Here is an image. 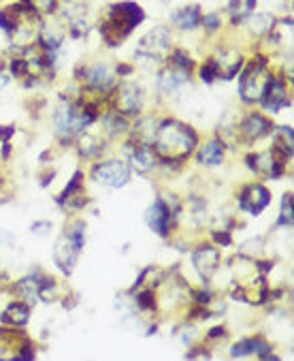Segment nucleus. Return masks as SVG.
<instances>
[{
  "mask_svg": "<svg viewBox=\"0 0 294 361\" xmlns=\"http://www.w3.org/2000/svg\"><path fill=\"white\" fill-rule=\"evenodd\" d=\"M158 124H160V120H158L156 116H145V118H141V120L134 124V128H130L132 139H134V141H141V143H152Z\"/></svg>",
  "mask_w": 294,
  "mask_h": 361,
  "instance_id": "nucleus-22",
  "label": "nucleus"
},
{
  "mask_svg": "<svg viewBox=\"0 0 294 361\" xmlns=\"http://www.w3.org/2000/svg\"><path fill=\"white\" fill-rule=\"evenodd\" d=\"M200 28H203L207 35H215V32H219V28H222V16H219L217 11L205 13V16L200 18Z\"/></svg>",
  "mask_w": 294,
  "mask_h": 361,
  "instance_id": "nucleus-32",
  "label": "nucleus"
},
{
  "mask_svg": "<svg viewBox=\"0 0 294 361\" xmlns=\"http://www.w3.org/2000/svg\"><path fill=\"white\" fill-rule=\"evenodd\" d=\"M143 22H145V11L141 9V5L132 3V0H124V3H115L105 11L98 30L109 47H117Z\"/></svg>",
  "mask_w": 294,
  "mask_h": 361,
  "instance_id": "nucleus-2",
  "label": "nucleus"
},
{
  "mask_svg": "<svg viewBox=\"0 0 294 361\" xmlns=\"http://www.w3.org/2000/svg\"><path fill=\"white\" fill-rule=\"evenodd\" d=\"M111 92H113V111H117L126 118L139 116V111L143 107V90L139 84L124 82V84L115 86Z\"/></svg>",
  "mask_w": 294,
  "mask_h": 361,
  "instance_id": "nucleus-7",
  "label": "nucleus"
},
{
  "mask_svg": "<svg viewBox=\"0 0 294 361\" xmlns=\"http://www.w3.org/2000/svg\"><path fill=\"white\" fill-rule=\"evenodd\" d=\"M15 135V128L13 126H0V139H3L5 143Z\"/></svg>",
  "mask_w": 294,
  "mask_h": 361,
  "instance_id": "nucleus-38",
  "label": "nucleus"
},
{
  "mask_svg": "<svg viewBox=\"0 0 294 361\" xmlns=\"http://www.w3.org/2000/svg\"><path fill=\"white\" fill-rule=\"evenodd\" d=\"M226 336H229V334H226V329H224V327H213V329L207 334V338H209V340H217V338H219V340H224Z\"/></svg>",
  "mask_w": 294,
  "mask_h": 361,
  "instance_id": "nucleus-37",
  "label": "nucleus"
},
{
  "mask_svg": "<svg viewBox=\"0 0 294 361\" xmlns=\"http://www.w3.org/2000/svg\"><path fill=\"white\" fill-rule=\"evenodd\" d=\"M60 205L68 207V209H82L88 199H86V190H84V171H75L72 180L66 184V188L60 195Z\"/></svg>",
  "mask_w": 294,
  "mask_h": 361,
  "instance_id": "nucleus-15",
  "label": "nucleus"
},
{
  "mask_svg": "<svg viewBox=\"0 0 294 361\" xmlns=\"http://www.w3.org/2000/svg\"><path fill=\"white\" fill-rule=\"evenodd\" d=\"M117 73L107 62H92L77 68V80L94 92H111L117 84Z\"/></svg>",
  "mask_w": 294,
  "mask_h": 361,
  "instance_id": "nucleus-6",
  "label": "nucleus"
},
{
  "mask_svg": "<svg viewBox=\"0 0 294 361\" xmlns=\"http://www.w3.org/2000/svg\"><path fill=\"white\" fill-rule=\"evenodd\" d=\"M198 146L196 130L175 118L162 120L154 135V152L162 165H179L184 163Z\"/></svg>",
  "mask_w": 294,
  "mask_h": 361,
  "instance_id": "nucleus-1",
  "label": "nucleus"
},
{
  "mask_svg": "<svg viewBox=\"0 0 294 361\" xmlns=\"http://www.w3.org/2000/svg\"><path fill=\"white\" fill-rule=\"evenodd\" d=\"M277 227H292V195L286 192L281 199V209H279V219Z\"/></svg>",
  "mask_w": 294,
  "mask_h": 361,
  "instance_id": "nucleus-33",
  "label": "nucleus"
},
{
  "mask_svg": "<svg viewBox=\"0 0 294 361\" xmlns=\"http://www.w3.org/2000/svg\"><path fill=\"white\" fill-rule=\"evenodd\" d=\"M269 203H271V192L262 184H248L239 192V209L250 216H258L262 209L269 207Z\"/></svg>",
  "mask_w": 294,
  "mask_h": 361,
  "instance_id": "nucleus-11",
  "label": "nucleus"
},
{
  "mask_svg": "<svg viewBox=\"0 0 294 361\" xmlns=\"http://www.w3.org/2000/svg\"><path fill=\"white\" fill-rule=\"evenodd\" d=\"M271 350H273V346H271L264 338L256 336V338H245V340L237 342V344L233 346L231 355H233V357H250V355H256V357L269 359V357H273Z\"/></svg>",
  "mask_w": 294,
  "mask_h": 361,
  "instance_id": "nucleus-18",
  "label": "nucleus"
},
{
  "mask_svg": "<svg viewBox=\"0 0 294 361\" xmlns=\"http://www.w3.org/2000/svg\"><path fill=\"white\" fill-rule=\"evenodd\" d=\"M256 3L258 0H229V18H231V24L233 26H239L243 24L256 9Z\"/></svg>",
  "mask_w": 294,
  "mask_h": 361,
  "instance_id": "nucleus-24",
  "label": "nucleus"
},
{
  "mask_svg": "<svg viewBox=\"0 0 294 361\" xmlns=\"http://www.w3.org/2000/svg\"><path fill=\"white\" fill-rule=\"evenodd\" d=\"M213 240H215L219 246H229V244H231V233H229V231H219V233H213Z\"/></svg>",
  "mask_w": 294,
  "mask_h": 361,
  "instance_id": "nucleus-36",
  "label": "nucleus"
},
{
  "mask_svg": "<svg viewBox=\"0 0 294 361\" xmlns=\"http://www.w3.org/2000/svg\"><path fill=\"white\" fill-rule=\"evenodd\" d=\"M64 235L70 240L72 246H75V248L82 252V250H84V244H86V223H84V221H72V223L68 225V229H66Z\"/></svg>",
  "mask_w": 294,
  "mask_h": 361,
  "instance_id": "nucleus-29",
  "label": "nucleus"
},
{
  "mask_svg": "<svg viewBox=\"0 0 294 361\" xmlns=\"http://www.w3.org/2000/svg\"><path fill=\"white\" fill-rule=\"evenodd\" d=\"M222 161H224V141L219 137H213L205 143V146H200V150H198L200 165L217 167V165H222Z\"/></svg>",
  "mask_w": 294,
  "mask_h": 361,
  "instance_id": "nucleus-19",
  "label": "nucleus"
},
{
  "mask_svg": "<svg viewBox=\"0 0 294 361\" xmlns=\"http://www.w3.org/2000/svg\"><path fill=\"white\" fill-rule=\"evenodd\" d=\"M241 78H239V97L243 103H260L267 86L273 80L271 73V66L269 60L264 56H254L250 60V64H243V68L239 71Z\"/></svg>",
  "mask_w": 294,
  "mask_h": 361,
  "instance_id": "nucleus-3",
  "label": "nucleus"
},
{
  "mask_svg": "<svg viewBox=\"0 0 294 361\" xmlns=\"http://www.w3.org/2000/svg\"><path fill=\"white\" fill-rule=\"evenodd\" d=\"M105 130L109 137H122L126 133H130V120L117 111H111L107 118H105Z\"/></svg>",
  "mask_w": 294,
  "mask_h": 361,
  "instance_id": "nucleus-27",
  "label": "nucleus"
},
{
  "mask_svg": "<svg viewBox=\"0 0 294 361\" xmlns=\"http://www.w3.org/2000/svg\"><path fill=\"white\" fill-rule=\"evenodd\" d=\"M292 128L290 126H279L273 137V152H277L281 159L290 161L292 159Z\"/></svg>",
  "mask_w": 294,
  "mask_h": 361,
  "instance_id": "nucleus-25",
  "label": "nucleus"
},
{
  "mask_svg": "<svg viewBox=\"0 0 294 361\" xmlns=\"http://www.w3.org/2000/svg\"><path fill=\"white\" fill-rule=\"evenodd\" d=\"M130 171L124 161H101L92 167V180L109 188H122L130 182Z\"/></svg>",
  "mask_w": 294,
  "mask_h": 361,
  "instance_id": "nucleus-8",
  "label": "nucleus"
},
{
  "mask_svg": "<svg viewBox=\"0 0 294 361\" xmlns=\"http://www.w3.org/2000/svg\"><path fill=\"white\" fill-rule=\"evenodd\" d=\"M77 257H79V250L70 244V240L66 235H62L58 242H56V248H53V263L60 267V271H64L66 276L72 271L77 263Z\"/></svg>",
  "mask_w": 294,
  "mask_h": 361,
  "instance_id": "nucleus-17",
  "label": "nucleus"
},
{
  "mask_svg": "<svg viewBox=\"0 0 294 361\" xmlns=\"http://www.w3.org/2000/svg\"><path fill=\"white\" fill-rule=\"evenodd\" d=\"M275 16L273 13H252L243 24H248V28H250V32L254 35V37H269L271 35V30L275 28Z\"/></svg>",
  "mask_w": 294,
  "mask_h": 361,
  "instance_id": "nucleus-23",
  "label": "nucleus"
},
{
  "mask_svg": "<svg viewBox=\"0 0 294 361\" xmlns=\"http://www.w3.org/2000/svg\"><path fill=\"white\" fill-rule=\"evenodd\" d=\"M190 82V71L179 68V66H165L158 73V92L160 94H173L181 86Z\"/></svg>",
  "mask_w": 294,
  "mask_h": 361,
  "instance_id": "nucleus-16",
  "label": "nucleus"
},
{
  "mask_svg": "<svg viewBox=\"0 0 294 361\" xmlns=\"http://www.w3.org/2000/svg\"><path fill=\"white\" fill-rule=\"evenodd\" d=\"M126 152H128V167L134 169L136 173H152L158 167V154L150 143H141V141H130L126 143Z\"/></svg>",
  "mask_w": 294,
  "mask_h": 361,
  "instance_id": "nucleus-10",
  "label": "nucleus"
},
{
  "mask_svg": "<svg viewBox=\"0 0 294 361\" xmlns=\"http://www.w3.org/2000/svg\"><path fill=\"white\" fill-rule=\"evenodd\" d=\"M30 317V306L26 302H11L3 310V323L9 327H24Z\"/></svg>",
  "mask_w": 294,
  "mask_h": 361,
  "instance_id": "nucleus-21",
  "label": "nucleus"
},
{
  "mask_svg": "<svg viewBox=\"0 0 294 361\" xmlns=\"http://www.w3.org/2000/svg\"><path fill=\"white\" fill-rule=\"evenodd\" d=\"M271 130H273V122L262 114H248L237 126V135L243 141H258L267 137Z\"/></svg>",
  "mask_w": 294,
  "mask_h": 361,
  "instance_id": "nucleus-13",
  "label": "nucleus"
},
{
  "mask_svg": "<svg viewBox=\"0 0 294 361\" xmlns=\"http://www.w3.org/2000/svg\"><path fill=\"white\" fill-rule=\"evenodd\" d=\"M177 214H179L177 203H173L165 197H156L154 203L145 209V223L154 233L167 238L171 233V227L177 219Z\"/></svg>",
  "mask_w": 294,
  "mask_h": 361,
  "instance_id": "nucleus-5",
  "label": "nucleus"
},
{
  "mask_svg": "<svg viewBox=\"0 0 294 361\" xmlns=\"http://www.w3.org/2000/svg\"><path fill=\"white\" fill-rule=\"evenodd\" d=\"M192 263H194V269L198 271V276L209 282L217 269H219V263H222V255H219V250L215 246H209V244H203L194 250L192 255Z\"/></svg>",
  "mask_w": 294,
  "mask_h": 361,
  "instance_id": "nucleus-12",
  "label": "nucleus"
},
{
  "mask_svg": "<svg viewBox=\"0 0 294 361\" xmlns=\"http://www.w3.org/2000/svg\"><path fill=\"white\" fill-rule=\"evenodd\" d=\"M134 304H136V308L143 310V312H152V310H156L158 302H156L154 288H143V291H139L136 298H134Z\"/></svg>",
  "mask_w": 294,
  "mask_h": 361,
  "instance_id": "nucleus-30",
  "label": "nucleus"
},
{
  "mask_svg": "<svg viewBox=\"0 0 294 361\" xmlns=\"http://www.w3.org/2000/svg\"><path fill=\"white\" fill-rule=\"evenodd\" d=\"M167 60H171V64L173 66H179V68H186V71H192L194 68V60H192V56L186 51V49H181V47H177V49H171V54H169V58Z\"/></svg>",
  "mask_w": 294,
  "mask_h": 361,
  "instance_id": "nucleus-31",
  "label": "nucleus"
},
{
  "mask_svg": "<svg viewBox=\"0 0 294 361\" xmlns=\"http://www.w3.org/2000/svg\"><path fill=\"white\" fill-rule=\"evenodd\" d=\"M262 246H264V242H262L260 238H256V240H250V242H245V244L241 246V255H245V257H254V255H260Z\"/></svg>",
  "mask_w": 294,
  "mask_h": 361,
  "instance_id": "nucleus-35",
  "label": "nucleus"
},
{
  "mask_svg": "<svg viewBox=\"0 0 294 361\" xmlns=\"http://www.w3.org/2000/svg\"><path fill=\"white\" fill-rule=\"evenodd\" d=\"M173 37H171V30L167 26H156L152 28L150 32H147L136 51H134V58L136 62L141 64H147V66H152V64H165L169 54H171V47H173Z\"/></svg>",
  "mask_w": 294,
  "mask_h": 361,
  "instance_id": "nucleus-4",
  "label": "nucleus"
},
{
  "mask_svg": "<svg viewBox=\"0 0 294 361\" xmlns=\"http://www.w3.org/2000/svg\"><path fill=\"white\" fill-rule=\"evenodd\" d=\"M200 80L205 82V84H213L215 80H217V73H215V66H213V62L211 60H207L203 66H200Z\"/></svg>",
  "mask_w": 294,
  "mask_h": 361,
  "instance_id": "nucleus-34",
  "label": "nucleus"
},
{
  "mask_svg": "<svg viewBox=\"0 0 294 361\" xmlns=\"http://www.w3.org/2000/svg\"><path fill=\"white\" fill-rule=\"evenodd\" d=\"M20 3L32 13H37L39 18H45V16H56L60 0H20Z\"/></svg>",
  "mask_w": 294,
  "mask_h": 361,
  "instance_id": "nucleus-28",
  "label": "nucleus"
},
{
  "mask_svg": "<svg viewBox=\"0 0 294 361\" xmlns=\"http://www.w3.org/2000/svg\"><path fill=\"white\" fill-rule=\"evenodd\" d=\"M200 18H203L200 7L188 5V7H181L179 11L173 13V26L179 30H186V32H194L200 28Z\"/></svg>",
  "mask_w": 294,
  "mask_h": 361,
  "instance_id": "nucleus-20",
  "label": "nucleus"
},
{
  "mask_svg": "<svg viewBox=\"0 0 294 361\" xmlns=\"http://www.w3.org/2000/svg\"><path fill=\"white\" fill-rule=\"evenodd\" d=\"M215 66L217 80H233L239 75V71L245 64L243 54L237 47H217L215 54L209 58Z\"/></svg>",
  "mask_w": 294,
  "mask_h": 361,
  "instance_id": "nucleus-9",
  "label": "nucleus"
},
{
  "mask_svg": "<svg viewBox=\"0 0 294 361\" xmlns=\"http://www.w3.org/2000/svg\"><path fill=\"white\" fill-rule=\"evenodd\" d=\"M101 139L94 135V133H79L77 135V148H79V154L84 159H94L101 154Z\"/></svg>",
  "mask_w": 294,
  "mask_h": 361,
  "instance_id": "nucleus-26",
  "label": "nucleus"
},
{
  "mask_svg": "<svg viewBox=\"0 0 294 361\" xmlns=\"http://www.w3.org/2000/svg\"><path fill=\"white\" fill-rule=\"evenodd\" d=\"M260 103H262V107H264L267 111H271V114H277L279 109L290 107L292 99H290V90H288L286 82L279 80V78H273L271 84L267 86V90H264Z\"/></svg>",
  "mask_w": 294,
  "mask_h": 361,
  "instance_id": "nucleus-14",
  "label": "nucleus"
}]
</instances>
